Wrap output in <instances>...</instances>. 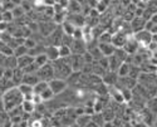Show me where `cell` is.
Wrapping results in <instances>:
<instances>
[{"instance_id": "cell-1", "label": "cell", "mask_w": 157, "mask_h": 127, "mask_svg": "<svg viewBox=\"0 0 157 127\" xmlns=\"http://www.w3.org/2000/svg\"><path fill=\"white\" fill-rule=\"evenodd\" d=\"M2 99H3L4 106H5V111L8 112V111L15 108L18 106H21L24 97H23L21 92L19 91L18 86H15L13 88H9V90L5 91L4 93H2Z\"/></svg>"}, {"instance_id": "cell-2", "label": "cell", "mask_w": 157, "mask_h": 127, "mask_svg": "<svg viewBox=\"0 0 157 127\" xmlns=\"http://www.w3.org/2000/svg\"><path fill=\"white\" fill-rule=\"evenodd\" d=\"M69 57H67V58H58L57 60L52 62V64H53V69H54V78L67 79L71 75V73L73 71H72V67L69 64Z\"/></svg>"}, {"instance_id": "cell-3", "label": "cell", "mask_w": 157, "mask_h": 127, "mask_svg": "<svg viewBox=\"0 0 157 127\" xmlns=\"http://www.w3.org/2000/svg\"><path fill=\"white\" fill-rule=\"evenodd\" d=\"M63 29H62V25H57V28L52 32L47 38H45V45H56L59 47L62 44V38H63Z\"/></svg>"}, {"instance_id": "cell-4", "label": "cell", "mask_w": 157, "mask_h": 127, "mask_svg": "<svg viewBox=\"0 0 157 127\" xmlns=\"http://www.w3.org/2000/svg\"><path fill=\"white\" fill-rule=\"evenodd\" d=\"M49 88L52 90V92L54 93V96H59L60 93H63L65 90L68 88V83L65 79H59V78H53L48 82Z\"/></svg>"}, {"instance_id": "cell-5", "label": "cell", "mask_w": 157, "mask_h": 127, "mask_svg": "<svg viewBox=\"0 0 157 127\" xmlns=\"http://www.w3.org/2000/svg\"><path fill=\"white\" fill-rule=\"evenodd\" d=\"M38 77L40 78V81H47L49 82L50 79L54 78V69H53V64H52V62L47 63L44 64L43 67H40L36 72Z\"/></svg>"}, {"instance_id": "cell-6", "label": "cell", "mask_w": 157, "mask_h": 127, "mask_svg": "<svg viewBox=\"0 0 157 127\" xmlns=\"http://www.w3.org/2000/svg\"><path fill=\"white\" fill-rule=\"evenodd\" d=\"M133 37L140 43V47H147L152 40V33L150 30H146V29H142L137 33H133Z\"/></svg>"}, {"instance_id": "cell-7", "label": "cell", "mask_w": 157, "mask_h": 127, "mask_svg": "<svg viewBox=\"0 0 157 127\" xmlns=\"http://www.w3.org/2000/svg\"><path fill=\"white\" fill-rule=\"evenodd\" d=\"M39 25V34H42L44 38H47L52 32H53L56 28H57V24L53 21V20H43L40 23H38Z\"/></svg>"}, {"instance_id": "cell-8", "label": "cell", "mask_w": 157, "mask_h": 127, "mask_svg": "<svg viewBox=\"0 0 157 127\" xmlns=\"http://www.w3.org/2000/svg\"><path fill=\"white\" fill-rule=\"evenodd\" d=\"M124 49V52L129 56H133L138 52V49H140V43L135 39V37H128L127 38V40L124 43V45L122 47Z\"/></svg>"}, {"instance_id": "cell-9", "label": "cell", "mask_w": 157, "mask_h": 127, "mask_svg": "<svg viewBox=\"0 0 157 127\" xmlns=\"http://www.w3.org/2000/svg\"><path fill=\"white\" fill-rule=\"evenodd\" d=\"M65 20H68L69 23H72L74 27H84L86 25V17L82 15L81 13H73V14H71V13H68L67 14V19Z\"/></svg>"}, {"instance_id": "cell-10", "label": "cell", "mask_w": 157, "mask_h": 127, "mask_svg": "<svg viewBox=\"0 0 157 127\" xmlns=\"http://www.w3.org/2000/svg\"><path fill=\"white\" fill-rule=\"evenodd\" d=\"M72 54H83L87 52V43L83 39H74L71 45Z\"/></svg>"}, {"instance_id": "cell-11", "label": "cell", "mask_w": 157, "mask_h": 127, "mask_svg": "<svg viewBox=\"0 0 157 127\" xmlns=\"http://www.w3.org/2000/svg\"><path fill=\"white\" fill-rule=\"evenodd\" d=\"M128 35L123 32H116L113 35H112V44L116 47V48H122L127 40Z\"/></svg>"}, {"instance_id": "cell-12", "label": "cell", "mask_w": 157, "mask_h": 127, "mask_svg": "<svg viewBox=\"0 0 157 127\" xmlns=\"http://www.w3.org/2000/svg\"><path fill=\"white\" fill-rule=\"evenodd\" d=\"M146 19L142 18V17H135L132 20H131L129 25H131V29H132L133 33H137L142 29H145V25H146Z\"/></svg>"}, {"instance_id": "cell-13", "label": "cell", "mask_w": 157, "mask_h": 127, "mask_svg": "<svg viewBox=\"0 0 157 127\" xmlns=\"http://www.w3.org/2000/svg\"><path fill=\"white\" fill-rule=\"evenodd\" d=\"M118 81V74L117 72H112V71H107L102 75V82L106 86H114Z\"/></svg>"}, {"instance_id": "cell-14", "label": "cell", "mask_w": 157, "mask_h": 127, "mask_svg": "<svg viewBox=\"0 0 157 127\" xmlns=\"http://www.w3.org/2000/svg\"><path fill=\"white\" fill-rule=\"evenodd\" d=\"M45 54L49 62H54L59 58V48L56 45H47L45 47Z\"/></svg>"}, {"instance_id": "cell-15", "label": "cell", "mask_w": 157, "mask_h": 127, "mask_svg": "<svg viewBox=\"0 0 157 127\" xmlns=\"http://www.w3.org/2000/svg\"><path fill=\"white\" fill-rule=\"evenodd\" d=\"M98 48L104 57H111L116 50V47L112 43H98Z\"/></svg>"}, {"instance_id": "cell-16", "label": "cell", "mask_w": 157, "mask_h": 127, "mask_svg": "<svg viewBox=\"0 0 157 127\" xmlns=\"http://www.w3.org/2000/svg\"><path fill=\"white\" fill-rule=\"evenodd\" d=\"M18 88H19V91L21 92V94H23L24 99H32L33 93H34L33 87H32V86L25 84V83H20V84L18 86Z\"/></svg>"}, {"instance_id": "cell-17", "label": "cell", "mask_w": 157, "mask_h": 127, "mask_svg": "<svg viewBox=\"0 0 157 127\" xmlns=\"http://www.w3.org/2000/svg\"><path fill=\"white\" fill-rule=\"evenodd\" d=\"M39 81H40V78L38 77L36 73H30V74H25L23 75V79H21V83H25V84H29L32 87H34Z\"/></svg>"}, {"instance_id": "cell-18", "label": "cell", "mask_w": 157, "mask_h": 127, "mask_svg": "<svg viewBox=\"0 0 157 127\" xmlns=\"http://www.w3.org/2000/svg\"><path fill=\"white\" fill-rule=\"evenodd\" d=\"M108 60H109L108 71H112V72H117V71H118V68H120V66L123 63L120 58H117L114 54H112L111 57H108Z\"/></svg>"}, {"instance_id": "cell-19", "label": "cell", "mask_w": 157, "mask_h": 127, "mask_svg": "<svg viewBox=\"0 0 157 127\" xmlns=\"http://www.w3.org/2000/svg\"><path fill=\"white\" fill-rule=\"evenodd\" d=\"M33 62H34V57H32V56H29V54L21 56V57L18 58V67L21 68V69H24L27 66L32 64Z\"/></svg>"}, {"instance_id": "cell-20", "label": "cell", "mask_w": 157, "mask_h": 127, "mask_svg": "<svg viewBox=\"0 0 157 127\" xmlns=\"http://www.w3.org/2000/svg\"><path fill=\"white\" fill-rule=\"evenodd\" d=\"M21 108H23L24 112L29 113V115H33V112H34L35 108H36V105L33 102L32 99H24L23 103H21Z\"/></svg>"}, {"instance_id": "cell-21", "label": "cell", "mask_w": 157, "mask_h": 127, "mask_svg": "<svg viewBox=\"0 0 157 127\" xmlns=\"http://www.w3.org/2000/svg\"><path fill=\"white\" fill-rule=\"evenodd\" d=\"M15 87L14 82L11 79H6V78H0V93H4L5 91H8L9 88H13Z\"/></svg>"}, {"instance_id": "cell-22", "label": "cell", "mask_w": 157, "mask_h": 127, "mask_svg": "<svg viewBox=\"0 0 157 127\" xmlns=\"http://www.w3.org/2000/svg\"><path fill=\"white\" fill-rule=\"evenodd\" d=\"M90 121H92V116L86 115V113H83V115H79V116L75 118V123L79 126V127H86Z\"/></svg>"}, {"instance_id": "cell-23", "label": "cell", "mask_w": 157, "mask_h": 127, "mask_svg": "<svg viewBox=\"0 0 157 127\" xmlns=\"http://www.w3.org/2000/svg\"><path fill=\"white\" fill-rule=\"evenodd\" d=\"M67 10H68V13H71V14H73V13H81L82 11V4L75 2V0H69Z\"/></svg>"}, {"instance_id": "cell-24", "label": "cell", "mask_w": 157, "mask_h": 127, "mask_svg": "<svg viewBox=\"0 0 157 127\" xmlns=\"http://www.w3.org/2000/svg\"><path fill=\"white\" fill-rule=\"evenodd\" d=\"M18 67V58L13 54V56H8L5 59V64L4 68H10V69H15Z\"/></svg>"}, {"instance_id": "cell-25", "label": "cell", "mask_w": 157, "mask_h": 127, "mask_svg": "<svg viewBox=\"0 0 157 127\" xmlns=\"http://www.w3.org/2000/svg\"><path fill=\"white\" fill-rule=\"evenodd\" d=\"M23 75H24L23 69H21V68H19V67H17V68L14 69V73H13V78H11V81L14 82V84H15V86H19V84L21 83Z\"/></svg>"}, {"instance_id": "cell-26", "label": "cell", "mask_w": 157, "mask_h": 127, "mask_svg": "<svg viewBox=\"0 0 157 127\" xmlns=\"http://www.w3.org/2000/svg\"><path fill=\"white\" fill-rule=\"evenodd\" d=\"M42 53H45V45L44 44H36L34 48H32V49H29L28 50V54L29 56H32V57H36V56H39V54H42Z\"/></svg>"}, {"instance_id": "cell-27", "label": "cell", "mask_w": 157, "mask_h": 127, "mask_svg": "<svg viewBox=\"0 0 157 127\" xmlns=\"http://www.w3.org/2000/svg\"><path fill=\"white\" fill-rule=\"evenodd\" d=\"M60 25H62V29H63L64 34H68V35H72V37H73L74 29H75L77 27H74V25H73L72 23H69L68 20H64V21H63Z\"/></svg>"}, {"instance_id": "cell-28", "label": "cell", "mask_w": 157, "mask_h": 127, "mask_svg": "<svg viewBox=\"0 0 157 127\" xmlns=\"http://www.w3.org/2000/svg\"><path fill=\"white\" fill-rule=\"evenodd\" d=\"M145 107H146L148 111H151L153 115L157 116V97H152V98H150V99L147 101V103L145 105Z\"/></svg>"}, {"instance_id": "cell-29", "label": "cell", "mask_w": 157, "mask_h": 127, "mask_svg": "<svg viewBox=\"0 0 157 127\" xmlns=\"http://www.w3.org/2000/svg\"><path fill=\"white\" fill-rule=\"evenodd\" d=\"M48 87H49V84H48L47 81H39V82L33 87V91H34V93H36V94H40L43 91L47 90Z\"/></svg>"}, {"instance_id": "cell-30", "label": "cell", "mask_w": 157, "mask_h": 127, "mask_svg": "<svg viewBox=\"0 0 157 127\" xmlns=\"http://www.w3.org/2000/svg\"><path fill=\"white\" fill-rule=\"evenodd\" d=\"M129 69H131V64H128L127 62H123L120 66L118 71H117V74H118V77H126L129 73Z\"/></svg>"}, {"instance_id": "cell-31", "label": "cell", "mask_w": 157, "mask_h": 127, "mask_svg": "<svg viewBox=\"0 0 157 127\" xmlns=\"http://www.w3.org/2000/svg\"><path fill=\"white\" fill-rule=\"evenodd\" d=\"M67 14H68V11L63 10V11H60V13H56L54 17L52 18V19H53V21H54L57 25H60L65 19H67Z\"/></svg>"}, {"instance_id": "cell-32", "label": "cell", "mask_w": 157, "mask_h": 127, "mask_svg": "<svg viewBox=\"0 0 157 127\" xmlns=\"http://www.w3.org/2000/svg\"><path fill=\"white\" fill-rule=\"evenodd\" d=\"M34 63H35V64H38L39 68H40L44 64H47V63H49V59H48V57H47L45 53H42V54H39V56H36L34 58Z\"/></svg>"}, {"instance_id": "cell-33", "label": "cell", "mask_w": 157, "mask_h": 127, "mask_svg": "<svg viewBox=\"0 0 157 127\" xmlns=\"http://www.w3.org/2000/svg\"><path fill=\"white\" fill-rule=\"evenodd\" d=\"M112 35L109 30H104L99 37H98V43H111L112 42Z\"/></svg>"}, {"instance_id": "cell-34", "label": "cell", "mask_w": 157, "mask_h": 127, "mask_svg": "<svg viewBox=\"0 0 157 127\" xmlns=\"http://www.w3.org/2000/svg\"><path fill=\"white\" fill-rule=\"evenodd\" d=\"M11 13H13V17H14V19L23 18V17L25 15V10L23 9L21 5H15L14 8L11 9Z\"/></svg>"}, {"instance_id": "cell-35", "label": "cell", "mask_w": 157, "mask_h": 127, "mask_svg": "<svg viewBox=\"0 0 157 127\" xmlns=\"http://www.w3.org/2000/svg\"><path fill=\"white\" fill-rule=\"evenodd\" d=\"M141 72H142V71H141V68H140L138 66H133V64H131V69H129V73H128V77L135 78V79H138Z\"/></svg>"}, {"instance_id": "cell-36", "label": "cell", "mask_w": 157, "mask_h": 127, "mask_svg": "<svg viewBox=\"0 0 157 127\" xmlns=\"http://www.w3.org/2000/svg\"><path fill=\"white\" fill-rule=\"evenodd\" d=\"M40 97H42V99H43V102H48V101H52L56 96H54V93L52 92V90L48 87L45 91H43L42 93H40Z\"/></svg>"}, {"instance_id": "cell-37", "label": "cell", "mask_w": 157, "mask_h": 127, "mask_svg": "<svg viewBox=\"0 0 157 127\" xmlns=\"http://www.w3.org/2000/svg\"><path fill=\"white\" fill-rule=\"evenodd\" d=\"M59 58H67L69 56H72V50L67 45H59Z\"/></svg>"}, {"instance_id": "cell-38", "label": "cell", "mask_w": 157, "mask_h": 127, "mask_svg": "<svg viewBox=\"0 0 157 127\" xmlns=\"http://www.w3.org/2000/svg\"><path fill=\"white\" fill-rule=\"evenodd\" d=\"M28 48L25 47L24 44L23 45H19V47H17L15 49H14V56L17 57V58H19V57H21V56H25V54H28Z\"/></svg>"}, {"instance_id": "cell-39", "label": "cell", "mask_w": 157, "mask_h": 127, "mask_svg": "<svg viewBox=\"0 0 157 127\" xmlns=\"http://www.w3.org/2000/svg\"><path fill=\"white\" fill-rule=\"evenodd\" d=\"M108 5H109V2H108V0H102V2H98L97 6H96V10L101 14V13H104V11H106V9L108 8Z\"/></svg>"}, {"instance_id": "cell-40", "label": "cell", "mask_w": 157, "mask_h": 127, "mask_svg": "<svg viewBox=\"0 0 157 127\" xmlns=\"http://www.w3.org/2000/svg\"><path fill=\"white\" fill-rule=\"evenodd\" d=\"M38 69H39V66L38 64H35V63L33 62L32 64H29V66H27L24 69H23V72L25 73V74H30V73H36L38 72Z\"/></svg>"}, {"instance_id": "cell-41", "label": "cell", "mask_w": 157, "mask_h": 127, "mask_svg": "<svg viewBox=\"0 0 157 127\" xmlns=\"http://www.w3.org/2000/svg\"><path fill=\"white\" fill-rule=\"evenodd\" d=\"M73 40H74V38H73L72 35L63 34V38H62V44H60V45H67V47H69V48H71V45H72Z\"/></svg>"}, {"instance_id": "cell-42", "label": "cell", "mask_w": 157, "mask_h": 127, "mask_svg": "<svg viewBox=\"0 0 157 127\" xmlns=\"http://www.w3.org/2000/svg\"><path fill=\"white\" fill-rule=\"evenodd\" d=\"M88 52L90 53V56L93 57V60H98V59H101V58L103 57V54L101 53V50H99L98 47H96V48H93V49L88 50Z\"/></svg>"}, {"instance_id": "cell-43", "label": "cell", "mask_w": 157, "mask_h": 127, "mask_svg": "<svg viewBox=\"0 0 157 127\" xmlns=\"http://www.w3.org/2000/svg\"><path fill=\"white\" fill-rule=\"evenodd\" d=\"M2 15H3V20L6 21V23H11L13 20H14V17H13L11 10H3Z\"/></svg>"}, {"instance_id": "cell-44", "label": "cell", "mask_w": 157, "mask_h": 127, "mask_svg": "<svg viewBox=\"0 0 157 127\" xmlns=\"http://www.w3.org/2000/svg\"><path fill=\"white\" fill-rule=\"evenodd\" d=\"M38 43L33 39V38L32 37H28V38H25V42H24V45L25 47H27L28 49H32V48H34L35 45H36Z\"/></svg>"}, {"instance_id": "cell-45", "label": "cell", "mask_w": 157, "mask_h": 127, "mask_svg": "<svg viewBox=\"0 0 157 127\" xmlns=\"http://www.w3.org/2000/svg\"><path fill=\"white\" fill-rule=\"evenodd\" d=\"M98 63L101 64V67H103L104 69L108 71V67H109V60H108V57H102L101 59H98Z\"/></svg>"}, {"instance_id": "cell-46", "label": "cell", "mask_w": 157, "mask_h": 127, "mask_svg": "<svg viewBox=\"0 0 157 127\" xmlns=\"http://www.w3.org/2000/svg\"><path fill=\"white\" fill-rule=\"evenodd\" d=\"M73 38H74V39H83V30H82V28L77 27V28L74 29Z\"/></svg>"}, {"instance_id": "cell-47", "label": "cell", "mask_w": 157, "mask_h": 127, "mask_svg": "<svg viewBox=\"0 0 157 127\" xmlns=\"http://www.w3.org/2000/svg\"><path fill=\"white\" fill-rule=\"evenodd\" d=\"M32 101H33V102H34L35 105H40V103H43V99H42L40 94H36V93H33Z\"/></svg>"}, {"instance_id": "cell-48", "label": "cell", "mask_w": 157, "mask_h": 127, "mask_svg": "<svg viewBox=\"0 0 157 127\" xmlns=\"http://www.w3.org/2000/svg\"><path fill=\"white\" fill-rule=\"evenodd\" d=\"M13 73H14V69H10V68H5L4 71V75L3 77L6 79H11L13 78Z\"/></svg>"}, {"instance_id": "cell-49", "label": "cell", "mask_w": 157, "mask_h": 127, "mask_svg": "<svg viewBox=\"0 0 157 127\" xmlns=\"http://www.w3.org/2000/svg\"><path fill=\"white\" fill-rule=\"evenodd\" d=\"M29 126V122L28 121H20V122H17V123H11V127H28Z\"/></svg>"}, {"instance_id": "cell-50", "label": "cell", "mask_w": 157, "mask_h": 127, "mask_svg": "<svg viewBox=\"0 0 157 127\" xmlns=\"http://www.w3.org/2000/svg\"><path fill=\"white\" fill-rule=\"evenodd\" d=\"M8 25H9V23H6V21L0 23V32H5L8 29Z\"/></svg>"}, {"instance_id": "cell-51", "label": "cell", "mask_w": 157, "mask_h": 127, "mask_svg": "<svg viewBox=\"0 0 157 127\" xmlns=\"http://www.w3.org/2000/svg\"><path fill=\"white\" fill-rule=\"evenodd\" d=\"M5 59H6V56H4L3 53H0V67H4Z\"/></svg>"}, {"instance_id": "cell-52", "label": "cell", "mask_w": 157, "mask_h": 127, "mask_svg": "<svg viewBox=\"0 0 157 127\" xmlns=\"http://www.w3.org/2000/svg\"><path fill=\"white\" fill-rule=\"evenodd\" d=\"M3 112H6V111H5V106H4L3 99L0 98V113H3Z\"/></svg>"}, {"instance_id": "cell-53", "label": "cell", "mask_w": 157, "mask_h": 127, "mask_svg": "<svg viewBox=\"0 0 157 127\" xmlns=\"http://www.w3.org/2000/svg\"><path fill=\"white\" fill-rule=\"evenodd\" d=\"M150 20H151L153 24H157V13H155V14L151 17V19H150Z\"/></svg>"}, {"instance_id": "cell-54", "label": "cell", "mask_w": 157, "mask_h": 127, "mask_svg": "<svg viewBox=\"0 0 157 127\" xmlns=\"http://www.w3.org/2000/svg\"><path fill=\"white\" fill-rule=\"evenodd\" d=\"M151 42L157 43V33H153V34H152V40H151Z\"/></svg>"}, {"instance_id": "cell-55", "label": "cell", "mask_w": 157, "mask_h": 127, "mask_svg": "<svg viewBox=\"0 0 157 127\" xmlns=\"http://www.w3.org/2000/svg\"><path fill=\"white\" fill-rule=\"evenodd\" d=\"M4 71H5V68H4V67H0V78H3V75H4Z\"/></svg>"}, {"instance_id": "cell-56", "label": "cell", "mask_w": 157, "mask_h": 127, "mask_svg": "<svg viewBox=\"0 0 157 127\" xmlns=\"http://www.w3.org/2000/svg\"><path fill=\"white\" fill-rule=\"evenodd\" d=\"M122 127H135V126H133L132 123H131V122H126V123H124Z\"/></svg>"}, {"instance_id": "cell-57", "label": "cell", "mask_w": 157, "mask_h": 127, "mask_svg": "<svg viewBox=\"0 0 157 127\" xmlns=\"http://www.w3.org/2000/svg\"><path fill=\"white\" fill-rule=\"evenodd\" d=\"M75 2H78V3H79V4H84V3H87V0H75Z\"/></svg>"}, {"instance_id": "cell-58", "label": "cell", "mask_w": 157, "mask_h": 127, "mask_svg": "<svg viewBox=\"0 0 157 127\" xmlns=\"http://www.w3.org/2000/svg\"><path fill=\"white\" fill-rule=\"evenodd\" d=\"M2 21H4V20H3V15H2V13H0V23H2Z\"/></svg>"}, {"instance_id": "cell-59", "label": "cell", "mask_w": 157, "mask_h": 127, "mask_svg": "<svg viewBox=\"0 0 157 127\" xmlns=\"http://www.w3.org/2000/svg\"><path fill=\"white\" fill-rule=\"evenodd\" d=\"M3 4V2H2V0H0V5H2Z\"/></svg>"}, {"instance_id": "cell-60", "label": "cell", "mask_w": 157, "mask_h": 127, "mask_svg": "<svg viewBox=\"0 0 157 127\" xmlns=\"http://www.w3.org/2000/svg\"><path fill=\"white\" fill-rule=\"evenodd\" d=\"M0 38H2V32H0Z\"/></svg>"}, {"instance_id": "cell-61", "label": "cell", "mask_w": 157, "mask_h": 127, "mask_svg": "<svg viewBox=\"0 0 157 127\" xmlns=\"http://www.w3.org/2000/svg\"><path fill=\"white\" fill-rule=\"evenodd\" d=\"M156 13H157V9H156Z\"/></svg>"}]
</instances>
